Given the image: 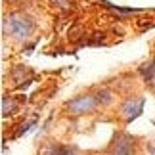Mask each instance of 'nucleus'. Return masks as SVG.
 I'll return each instance as SVG.
<instances>
[{"mask_svg":"<svg viewBox=\"0 0 155 155\" xmlns=\"http://www.w3.org/2000/svg\"><path fill=\"white\" fill-rule=\"evenodd\" d=\"M138 73L146 82H153L155 81V58L147 59L146 63H142L138 67Z\"/></svg>","mask_w":155,"mask_h":155,"instance_id":"nucleus-6","label":"nucleus"},{"mask_svg":"<svg viewBox=\"0 0 155 155\" xmlns=\"http://www.w3.org/2000/svg\"><path fill=\"white\" fill-rule=\"evenodd\" d=\"M63 107L71 117H82V115H88V113H92L96 109L98 102H96V96L88 92V94H81V96L71 98L69 102H65Z\"/></svg>","mask_w":155,"mask_h":155,"instance_id":"nucleus-2","label":"nucleus"},{"mask_svg":"<svg viewBox=\"0 0 155 155\" xmlns=\"http://www.w3.org/2000/svg\"><path fill=\"white\" fill-rule=\"evenodd\" d=\"M48 2H50L52 6H58V8L63 10V12L71 8V2H69V0H48Z\"/></svg>","mask_w":155,"mask_h":155,"instance_id":"nucleus-9","label":"nucleus"},{"mask_svg":"<svg viewBox=\"0 0 155 155\" xmlns=\"http://www.w3.org/2000/svg\"><path fill=\"white\" fill-rule=\"evenodd\" d=\"M144 105H146L144 96H128L119 105V117L124 121V124H130L144 113Z\"/></svg>","mask_w":155,"mask_h":155,"instance_id":"nucleus-3","label":"nucleus"},{"mask_svg":"<svg viewBox=\"0 0 155 155\" xmlns=\"http://www.w3.org/2000/svg\"><path fill=\"white\" fill-rule=\"evenodd\" d=\"M31 127H35V121H27V123H23L21 127H19V130L15 132V136H23L25 132H29V128Z\"/></svg>","mask_w":155,"mask_h":155,"instance_id":"nucleus-10","label":"nucleus"},{"mask_svg":"<svg viewBox=\"0 0 155 155\" xmlns=\"http://www.w3.org/2000/svg\"><path fill=\"white\" fill-rule=\"evenodd\" d=\"M6 2H8V0H6ZM10 2H14V0H10Z\"/></svg>","mask_w":155,"mask_h":155,"instance_id":"nucleus-12","label":"nucleus"},{"mask_svg":"<svg viewBox=\"0 0 155 155\" xmlns=\"http://www.w3.org/2000/svg\"><path fill=\"white\" fill-rule=\"evenodd\" d=\"M40 155H81L77 146H63L59 142H46L40 150Z\"/></svg>","mask_w":155,"mask_h":155,"instance_id":"nucleus-5","label":"nucleus"},{"mask_svg":"<svg viewBox=\"0 0 155 155\" xmlns=\"http://www.w3.org/2000/svg\"><path fill=\"white\" fill-rule=\"evenodd\" d=\"M94 96H96L98 105H102V107L113 105V102H115V92H113L111 88H100V90L94 94Z\"/></svg>","mask_w":155,"mask_h":155,"instance_id":"nucleus-7","label":"nucleus"},{"mask_svg":"<svg viewBox=\"0 0 155 155\" xmlns=\"http://www.w3.org/2000/svg\"><path fill=\"white\" fill-rule=\"evenodd\" d=\"M134 150H136V138L130 136L128 132H119L109 146L111 155H134Z\"/></svg>","mask_w":155,"mask_h":155,"instance_id":"nucleus-4","label":"nucleus"},{"mask_svg":"<svg viewBox=\"0 0 155 155\" xmlns=\"http://www.w3.org/2000/svg\"><path fill=\"white\" fill-rule=\"evenodd\" d=\"M15 111H17V102H15V98L4 96V98H2V117H12V115H15Z\"/></svg>","mask_w":155,"mask_h":155,"instance_id":"nucleus-8","label":"nucleus"},{"mask_svg":"<svg viewBox=\"0 0 155 155\" xmlns=\"http://www.w3.org/2000/svg\"><path fill=\"white\" fill-rule=\"evenodd\" d=\"M147 150H150L151 155H155V144H150V146H147Z\"/></svg>","mask_w":155,"mask_h":155,"instance_id":"nucleus-11","label":"nucleus"},{"mask_svg":"<svg viewBox=\"0 0 155 155\" xmlns=\"http://www.w3.org/2000/svg\"><path fill=\"white\" fill-rule=\"evenodd\" d=\"M35 29H37V23L25 12H12L10 15L4 17L2 23L4 35L14 40H27L35 33Z\"/></svg>","mask_w":155,"mask_h":155,"instance_id":"nucleus-1","label":"nucleus"}]
</instances>
